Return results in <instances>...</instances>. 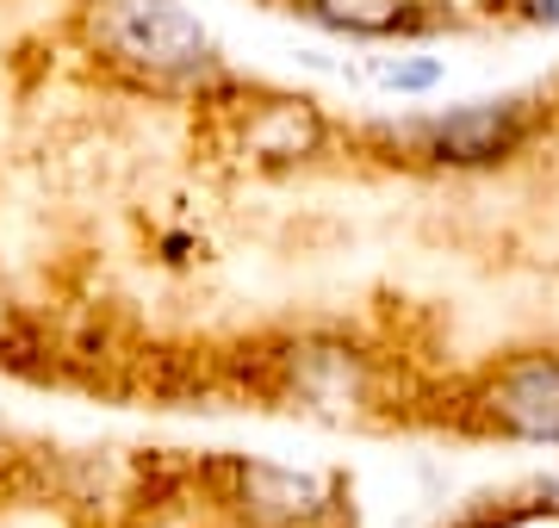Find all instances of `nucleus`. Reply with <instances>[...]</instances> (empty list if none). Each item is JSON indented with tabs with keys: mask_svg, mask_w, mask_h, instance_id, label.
Masks as SVG:
<instances>
[{
	"mask_svg": "<svg viewBox=\"0 0 559 528\" xmlns=\"http://www.w3.org/2000/svg\"><path fill=\"white\" fill-rule=\"evenodd\" d=\"M466 429L498 435V442H528V447H559V348H522L503 355L473 380Z\"/></svg>",
	"mask_w": 559,
	"mask_h": 528,
	"instance_id": "nucleus-1",
	"label": "nucleus"
},
{
	"mask_svg": "<svg viewBox=\"0 0 559 528\" xmlns=\"http://www.w3.org/2000/svg\"><path fill=\"white\" fill-rule=\"evenodd\" d=\"M100 44L156 82L212 69V38L180 0H100Z\"/></svg>",
	"mask_w": 559,
	"mask_h": 528,
	"instance_id": "nucleus-2",
	"label": "nucleus"
},
{
	"mask_svg": "<svg viewBox=\"0 0 559 528\" xmlns=\"http://www.w3.org/2000/svg\"><path fill=\"white\" fill-rule=\"evenodd\" d=\"M528 131H535V112L522 100H473L429 119L417 143L436 168H498L528 143Z\"/></svg>",
	"mask_w": 559,
	"mask_h": 528,
	"instance_id": "nucleus-3",
	"label": "nucleus"
},
{
	"mask_svg": "<svg viewBox=\"0 0 559 528\" xmlns=\"http://www.w3.org/2000/svg\"><path fill=\"white\" fill-rule=\"evenodd\" d=\"M230 497L255 528H323L336 523L342 485L323 472H293L267 460H237L230 467Z\"/></svg>",
	"mask_w": 559,
	"mask_h": 528,
	"instance_id": "nucleus-4",
	"label": "nucleus"
},
{
	"mask_svg": "<svg viewBox=\"0 0 559 528\" xmlns=\"http://www.w3.org/2000/svg\"><path fill=\"white\" fill-rule=\"evenodd\" d=\"M293 386H299L311 405L355 410L360 398H367V361L342 343H305V348H293Z\"/></svg>",
	"mask_w": 559,
	"mask_h": 528,
	"instance_id": "nucleus-5",
	"label": "nucleus"
},
{
	"mask_svg": "<svg viewBox=\"0 0 559 528\" xmlns=\"http://www.w3.org/2000/svg\"><path fill=\"white\" fill-rule=\"evenodd\" d=\"M323 143V119L311 100H267L249 112V156H267V163H299Z\"/></svg>",
	"mask_w": 559,
	"mask_h": 528,
	"instance_id": "nucleus-6",
	"label": "nucleus"
},
{
	"mask_svg": "<svg viewBox=\"0 0 559 528\" xmlns=\"http://www.w3.org/2000/svg\"><path fill=\"white\" fill-rule=\"evenodd\" d=\"M311 20L355 32V38H399V32H423L429 25V0H299Z\"/></svg>",
	"mask_w": 559,
	"mask_h": 528,
	"instance_id": "nucleus-7",
	"label": "nucleus"
},
{
	"mask_svg": "<svg viewBox=\"0 0 559 528\" xmlns=\"http://www.w3.org/2000/svg\"><path fill=\"white\" fill-rule=\"evenodd\" d=\"M380 82H385V87H399V94H423V87H436V82H441V62H429V57H417V62H385Z\"/></svg>",
	"mask_w": 559,
	"mask_h": 528,
	"instance_id": "nucleus-8",
	"label": "nucleus"
},
{
	"mask_svg": "<svg viewBox=\"0 0 559 528\" xmlns=\"http://www.w3.org/2000/svg\"><path fill=\"white\" fill-rule=\"evenodd\" d=\"M491 528H559V504L554 497H535V504H510L491 516Z\"/></svg>",
	"mask_w": 559,
	"mask_h": 528,
	"instance_id": "nucleus-9",
	"label": "nucleus"
},
{
	"mask_svg": "<svg viewBox=\"0 0 559 528\" xmlns=\"http://www.w3.org/2000/svg\"><path fill=\"white\" fill-rule=\"evenodd\" d=\"M510 13H516L522 25H547V32H554L559 25V0H510Z\"/></svg>",
	"mask_w": 559,
	"mask_h": 528,
	"instance_id": "nucleus-10",
	"label": "nucleus"
},
{
	"mask_svg": "<svg viewBox=\"0 0 559 528\" xmlns=\"http://www.w3.org/2000/svg\"><path fill=\"white\" fill-rule=\"evenodd\" d=\"M454 528H491V516H460Z\"/></svg>",
	"mask_w": 559,
	"mask_h": 528,
	"instance_id": "nucleus-11",
	"label": "nucleus"
}]
</instances>
